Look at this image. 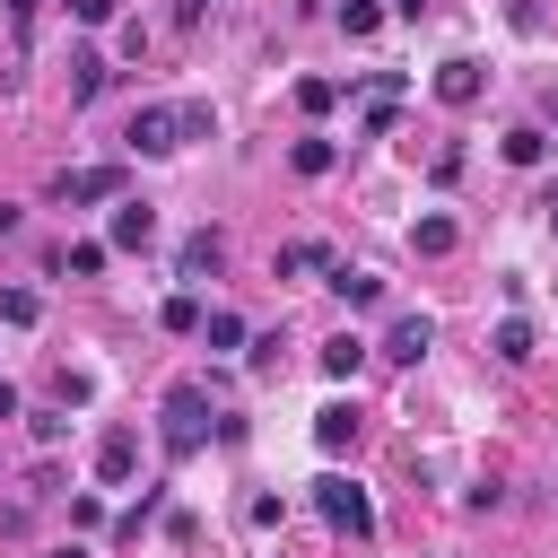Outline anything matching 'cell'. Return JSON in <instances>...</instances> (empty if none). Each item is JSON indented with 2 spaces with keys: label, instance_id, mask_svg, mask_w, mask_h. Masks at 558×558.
<instances>
[{
  "label": "cell",
  "instance_id": "obj_26",
  "mask_svg": "<svg viewBox=\"0 0 558 558\" xmlns=\"http://www.w3.org/2000/svg\"><path fill=\"white\" fill-rule=\"evenodd\" d=\"M174 122H183V140H209V105L192 96V105H174Z\"/></svg>",
  "mask_w": 558,
  "mask_h": 558
},
{
  "label": "cell",
  "instance_id": "obj_11",
  "mask_svg": "<svg viewBox=\"0 0 558 558\" xmlns=\"http://www.w3.org/2000/svg\"><path fill=\"white\" fill-rule=\"evenodd\" d=\"M314 445H323V453H349V445H357V401H323V410H314Z\"/></svg>",
  "mask_w": 558,
  "mask_h": 558
},
{
  "label": "cell",
  "instance_id": "obj_20",
  "mask_svg": "<svg viewBox=\"0 0 558 558\" xmlns=\"http://www.w3.org/2000/svg\"><path fill=\"white\" fill-rule=\"evenodd\" d=\"M157 323H166V331H201V296H192V288H174V296L157 305Z\"/></svg>",
  "mask_w": 558,
  "mask_h": 558
},
{
  "label": "cell",
  "instance_id": "obj_18",
  "mask_svg": "<svg viewBox=\"0 0 558 558\" xmlns=\"http://www.w3.org/2000/svg\"><path fill=\"white\" fill-rule=\"evenodd\" d=\"M0 323H9V331L44 323V296H35V288H0Z\"/></svg>",
  "mask_w": 558,
  "mask_h": 558
},
{
  "label": "cell",
  "instance_id": "obj_14",
  "mask_svg": "<svg viewBox=\"0 0 558 558\" xmlns=\"http://www.w3.org/2000/svg\"><path fill=\"white\" fill-rule=\"evenodd\" d=\"M314 357H323V375H331V384H349V375L366 366V340H357V331H340V340H323Z\"/></svg>",
  "mask_w": 558,
  "mask_h": 558
},
{
  "label": "cell",
  "instance_id": "obj_15",
  "mask_svg": "<svg viewBox=\"0 0 558 558\" xmlns=\"http://www.w3.org/2000/svg\"><path fill=\"white\" fill-rule=\"evenodd\" d=\"M497 148H506V166H541V157H549V131H541V122H514Z\"/></svg>",
  "mask_w": 558,
  "mask_h": 558
},
{
  "label": "cell",
  "instance_id": "obj_31",
  "mask_svg": "<svg viewBox=\"0 0 558 558\" xmlns=\"http://www.w3.org/2000/svg\"><path fill=\"white\" fill-rule=\"evenodd\" d=\"M392 9H401V17H427V0H392Z\"/></svg>",
  "mask_w": 558,
  "mask_h": 558
},
{
  "label": "cell",
  "instance_id": "obj_13",
  "mask_svg": "<svg viewBox=\"0 0 558 558\" xmlns=\"http://www.w3.org/2000/svg\"><path fill=\"white\" fill-rule=\"evenodd\" d=\"M453 244H462V227H453L445 209H427V218L410 227V253H427V262H436V253H453Z\"/></svg>",
  "mask_w": 558,
  "mask_h": 558
},
{
  "label": "cell",
  "instance_id": "obj_28",
  "mask_svg": "<svg viewBox=\"0 0 558 558\" xmlns=\"http://www.w3.org/2000/svg\"><path fill=\"white\" fill-rule=\"evenodd\" d=\"M113 9H122V0H70V17H78V26H105Z\"/></svg>",
  "mask_w": 558,
  "mask_h": 558
},
{
  "label": "cell",
  "instance_id": "obj_12",
  "mask_svg": "<svg viewBox=\"0 0 558 558\" xmlns=\"http://www.w3.org/2000/svg\"><path fill=\"white\" fill-rule=\"evenodd\" d=\"M105 78H113V70H105V52H70V105H96V96H105Z\"/></svg>",
  "mask_w": 558,
  "mask_h": 558
},
{
  "label": "cell",
  "instance_id": "obj_5",
  "mask_svg": "<svg viewBox=\"0 0 558 558\" xmlns=\"http://www.w3.org/2000/svg\"><path fill=\"white\" fill-rule=\"evenodd\" d=\"M52 192L78 209V201H122V166H70V174H52Z\"/></svg>",
  "mask_w": 558,
  "mask_h": 558
},
{
  "label": "cell",
  "instance_id": "obj_3",
  "mask_svg": "<svg viewBox=\"0 0 558 558\" xmlns=\"http://www.w3.org/2000/svg\"><path fill=\"white\" fill-rule=\"evenodd\" d=\"M122 140H131L140 157H174V148H183V122H174V105H140Z\"/></svg>",
  "mask_w": 558,
  "mask_h": 558
},
{
  "label": "cell",
  "instance_id": "obj_22",
  "mask_svg": "<svg viewBox=\"0 0 558 558\" xmlns=\"http://www.w3.org/2000/svg\"><path fill=\"white\" fill-rule=\"evenodd\" d=\"M201 340H209V349H244V323H235V314H201Z\"/></svg>",
  "mask_w": 558,
  "mask_h": 558
},
{
  "label": "cell",
  "instance_id": "obj_19",
  "mask_svg": "<svg viewBox=\"0 0 558 558\" xmlns=\"http://www.w3.org/2000/svg\"><path fill=\"white\" fill-rule=\"evenodd\" d=\"M288 166H296V174H331V166H340V148H331V140H296V148H288Z\"/></svg>",
  "mask_w": 558,
  "mask_h": 558
},
{
  "label": "cell",
  "instance_id": "obj_25",
  "mask_svg": "<svg viewBox=\"0 0 558 558\" xmlns=\"http://www.w3.org/2000/svg\"><path fill=\"white\" fill-rule=\"evenodd\" d=\"M244 523H253V532H279V523H288V506H279V497H270V488H262V497H253V506H244Z\"/></svg>",
  "mask_w": 558,
  "mask_h": 558
},
{
  "label": "cell",
  "instance_id": "obj_29",
  "mask_svg": "<svg viewBox=\"0 0 558 558\" xmlns=\"http://www.w3.org/2000/svg\"><path fill=\"white\" fill-rule=\"evenodd\" d=\"M9 26L26 35V26H35V0H9Z\"/></svg>",
  "mask_w": 558,
  "mask_h": 558
},
{
  "label": "cell",
  "instance_id": "obj_23",
  "mask_svg": "<svg viewBox=\"0 0 558 558\" xmlns=\"http://www.w3.org/2000/svg\"><path fill=\"white\" fill-rule=\"evenodd\" d=\"M244 366H253V375H279V331H262V340H244Z\"/></svg>",
  "mask_w": 558,
  "mask_h": 558
},
{
  "label": "cell",
  "instance_id": "obj_27",
  "mask_svg": "<svg viewBox=\"0 0 558 558\" xmlns=\"http://www.w3.org/2000/svg\"><path fill=\"white\" fill-rule=\"evenodd\" d=\"M61 262H70V270H78V279H96V270H105V244H70V253H61Z\"/></svg>",
  "mask_w": 558,
  "mask_h": 558
},
{
  "label": "cell",
  "instance_id": "obj_9",
  "mask_svg": "<svg viewBox=\"0 0 558 558\" xmlns=\"http://www.w3.org/2000/svg\"><path fill=\"white\" fill-rule=\"evenodd\" d=\"M218 262H227V235H218V227H192V235H183V253H174V270H183V279H209Z\"/></svg>",
  "mask_w": 558,
  "mask_h": 558
},
{
  "label": "cell",
  "instance_id": "obj_8",
  "mask_svg": "<svg viewBox=\"0 0 558 558\" xmlns=\"http://www.w3.org/2000/svg\"><path fill=\"white\" fill-rule=\"evenodd\" d=\"M131 471H140V436L113 427V436L96 445V480H105V488H131Z\"/></svg>",
  "mask_w": 558,
  "mask_h": 558
},
{
  "label": "cell",
  "instance_id": "obj_30",
  "mask_svg": "<svg viewBox=\"0 0 558 558\" xmlns=\"http://www.w3.org/2000/svg\"><path fill=\"white\" fill-rule=\"evenodd\" d=\"M9 418H17V384H0V427H9Z\"/></svg>",
  "mask_w": 558,
  "mask_h": 558
},
{
  "label": "cell",
  "instance_id": "obj_24",
  "mask_svg": "<svg viewBox=\"0 0 558 558\" xmlns=\"http://www.w3.org/2000/svg\"><path fill=\"white\" fill-rule=\"evenodd\" d=\"M26 427H35V445H44V453H52V445H61V436H70V410H35V418H26Z\"/></svg>",
  "mask_w": 558,
  "mask_h": 558
},
{
  "label": "cell",
  "instance_id": "obj_10",
  "mask_svg": "<svg viewBox=\"0 0 558 558\" xmlns=\"http://www.w3.org/2000/svg\"><path fill=\"white\" fill-rule=\"evenodd\" d=\"M323 288H331L340 305H384V279H375V270H357V262H331V270H323Z\"/></svg>",
  "mask_w": 558,
  "mask_h": 558
},
{
  "label": "cell",
  "instance_id": "obj_33",
  "mask_svg": "<svg viewBox=\"0 0 558 558\" xmlns=\"http://www.w3.org/2000/svg\"><path fill=\"white\" fill-rule=\"evenodd\" d=\"M52 558H87V549H78V541H61V549H52Z\"/></svg>",
  "mask_w": 558,
  "mask_h": 558
},
{
  "label": "cell",
  "instance_id": "obj_2",
  "mask_svg": "<svg viewBox=\"0 0 558 558\" xmlns=\"http://www.w3.org/2000/svg\"><path fill=\"white\" fill-rule=\"evenodd\" d=\"M314 514H323L331 532H349V541H366V532H375L366 488H357V480H340V471H323V480H314Z\"/></svg>",
  "mask_w": 558,
  "mask_h": 558
},
{
  "label": "cell",
  "instance_id": "obj_4",
  "mask_svg": "<svg viewBox=\"0 0 558 558\" xmlns=\"http://www.w3.org/2000/svg\"><path fill=\"white\" fill-rule=\"evenodd\" d=\"M427 87H436V105H453V113H462V105H480L488 70H480L471 52H453V61H436V78H427Z\"/></svg>",
  "mask_w": 558,
  "mask_h": 558
},
{
  "label": "cell",
  "instance_id": "obj_34",
  "mask_svg": "<svg viewBox=\"0 0 558 558\" xmlns=\"http://www.w3.org/2000/svg\"><path fill=\"white\" fill-rule=\"evenodd\" d=\"M549 227H558V201H549Z\"/></svg>",
  "mask_w": 558,
  "mask_h": 558
},
{
  "label": "cell",
  "instance_id": "obj_7",
  "mask_svg": "<svg viewBox=\"0 0 558 558\" xmlns=\"http://www.w3.org/2000/svg\"><path fill=\"white\" fill-rule=\"evenodd\" d=\"M105 235H113L122 253H148V244H157V209H148V201H113V227H105Z\"/></svg>",
  "mask_w": 558,
  "mask_h": 558
},
{
  "label": "cell",
  "instance_id": "obj_32",
  "mask_svg": "<svg viewBox=\"0 0 558 558\" xmlns=\"http://www.w3.org/2000/svg\"><path fill=\"white\" fill-rule=\"evenodd\" d=\"M541 113H549V122H558V87H549V96H541Z\"/></svg>",
  "mask_w": 558,
  "mask_h": 558
},
{
  "label": "cell",
  "instance_id": "obj_17",
  "mask_svg": "<svg viewBox=\"0 0 558 558\" xmlns=\"http://www.w3.org/2000/svg\"><path fill=\"white\" fill-rule=\"evenodd\" d=\"M488 349H497L506 366H523V357H532V323H523V314H506V323L488 331Z\"/></svg>",
  "mask_w": 558,
  "mask_h": 558
},
{
  "label": "cell",
  "instance_id": "obj_16",
  "mask_svg": "<svg viewBox=\"0 0 558 558\" xmlns=\"http://www.w3.org/2000/svg\"><path fill=\"white\" fill-rule=\"evenodd\" d=\"M288 270H331V244H314V235L305 244H279L270 253V279H288Z\"/></svg>",
  "mask_w": 558,
  "mask_h": 558
},
{
  "label": "cell",
  "instance_id": "obj_1",
  "mask_svg": "<svg viewBox=\"0 0 558 558\" xmlns=\"http://www.w3.org/2000/svg\"><path fill=\"white\" fill-rule=\"evenodd\" d=\"M157 445H166L174 462H192V453L209 445V384H201V375L166 384V410H157Z\"/></svg>",
  "mask_w": 558,
  "mask_h": 558
},
{
  "label": "cell",
  "instance_id": "obj_6",
  "mask_svg": "<svg viewBox=\"0 0 558 558\" xmlns=\"http://www.w3.org/2000/svg\"><path fill=\"white\" fill-rule=\"evenodd\" d=\"M427 349H436V323H427V314H392V331H384V357H392V366H418Z\"/></svg>",
  "mask_w": 558,
  "mask_h": 558
},
{
  "label": "cell",
  "instance_id": "obj_21",
  "mask_svg": "<svg viewBox=\"0 0 558 558\" xmlns=\"http://www.w3.org/2000/svg\"><path fill=\"white\" fill-rule=\"evenodd\" d=\"M296 105H305V113H331V105H340V78H296Z\"/></svg>",
  "mask_w": 558,
  "mask_h": 558
}]
</instances>
